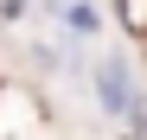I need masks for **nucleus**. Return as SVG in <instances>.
<instances>
[{"mask_svg":"<svg viewBox=\"0 0 147 140\" xmlns=\"http://www.w3.org/2000/svg\"><path fill=\"white\" fill-rule=\"evenodd\" d=\"M121 19H128L134 32H147V0H121Z\"/></svg>","mask_w":147,"mask_h":140,"instance_id":"2","label":"nucleus"},{"mask_svg":"<svg viewBox=\"0 0 147 140\" xmlns=\"http://www.w3.org/2000/svg\"><path fill=\"white\" fill-rule=\"evenodd\" d=\"M96 96H102L115 115H134V96H128V70H121V64H102V70H96Z\"/></svg>","mask_w":147,"mask_h":140,"instance_id":"1","label":"nucleus"}]
</instances>
